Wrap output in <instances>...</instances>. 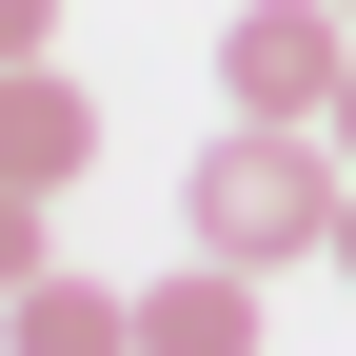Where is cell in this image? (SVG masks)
<instances>
[{
	"label": "cell",
	"mask_w": 356,
	"mask_h": 356,
	"mask_svg": "<svg viewBox=\"0 0 356 356\" xmlns=\"http://www.w3.org/2000/svg\"><path fill=\"white\" fill-rule=\"evenodd\" d=\"M40 40H60V0H0V60H40Z\"/></svg>",
	"instance_id": "7"
},
{
	"label": "cell",
	"mask_w": 356,
	"mask_h": 356,
	"mask_svg": "<svg viewBox=\"0 0 356 356\" xmlns=\"http://www.w3.org/2000/svg\"><path fill=\"white\" fill-rule=\"evenodd\" d=\"M337 277H356V198H337Z\"/></svg>",
	"instance_id": "8"
},
{
	"label": "cell",
	"mask_w": 356,
	"mask_h": 356,
	"mask_svg": "<svg viewBox=\"0 0 356 356\" xmlns=\"http://www.w3.org/2000/svg\"><path fill=\"white\" fill-rule=\"evenodd\" d=\"M139 337H159V356H238V337H257V257H198V277H159V297H139Z\"/></svg>",
	"instance_id": "4"
},
{
	"label": "cell",
	"mask_w": 356,
	"mask_h": 356,
	"mask_svg": "<svg viewBox=\"0 0 356 356\" xmlns=\"http://www.w3.org/2000/svg\"><path fill=\"white\" fill-rule=\"evenodd\" d=\"M337 79H356V0H238L218 20V99L238 119H337Z\"/></svg>",
	"instance_id": "2"
},
{
	"label": "cell",
	"mask_w": 356,
	"mask_h": 356,
	"mask_svg": "<svg viewBox=\"0 0 356 356\" xmlns=\"http://www.w3.org/2000/svg\"><path fill=\"white\" fill-rule=\"evenodd\" d=\"M20 277H60V257H40V178H0V317H20Z\"/></svg>",
	"instance_id": "6"
},
{
	"label": "cell",
	"mask_w": 356,
	"mask_h": 356,
	"mask_svg": "<svg viewBox=\"0 0 356 356\" xmlns=\"http://www.w3.org/2000/svg\"><path fill=\"white\" fill-rule=\"evenodd\" d=\"M79 159H99V119H79V79H60V60H0V178H40V198H60Z\"/></svg>",
	"instance_id": "3"
},
{
	"label": "cell",
	"mask_w": 356,
	"mask_h": 356,
	"mask_svg": "<svg viewBox=\"0 0 356 356\" xmlns=\"http://www.w3.org/2000/svg\"><path fill=\"white\" fill-rule=\"evenodd\" d=\"M337 159H356V79H337Z\"/></svg>",
	"instance_id": "9"
},
{
	"label": "cell",
	"mask_w": 356,
	"mask_h": 356,
	"mask_svg": "<svg viewBox=\"0 0 356 356\" xmlns=\"http://www.w3.org/2000/svg\"><path fill=\"white\" fill-rule=\"evenodd\" d=\"M119 337H139L119 277H20V356H119Z\"/></svg>",
	"instance_id": "5"
},
{
	"label": "cell",
	"mask_w": 356,
	"mask_h": 356,
	"mask_svg": "<svg viewBox=\"0 0 356 356\" xmlns=\"http://www.w3.org/2000/svg\"><path fill=\"white\" fill-rule=\"evenodd\" d=\"M337 198H356V159H337V119H238V139H198V178H178V218H198V257H337Z\"/></svg>",
	"instance_id": "1"
}]
</instances>
